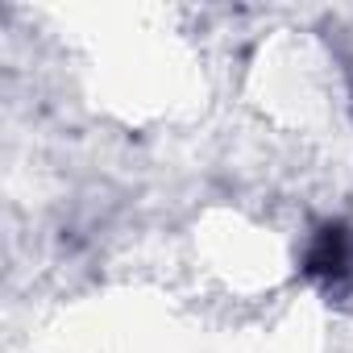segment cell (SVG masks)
Instances as JSON below:
<instances>
[{
    "label": "cell",
    "instance_id": "cell-1",
    "mask_svg": "<svg viewBox=\"0 0 353 353\" xmlns=\"http://www.w3.org/2000/svg\"><path fill=\"white\" fill-rule=\"evenodd\" d=\"M345 270H349V233H345L341 225H332V229H324L320 241L312 245V254H307V274H316V279H341Z\"/></svg>",
    "mask_w": 353,
    "mask_h": 353
}]
</instances>
